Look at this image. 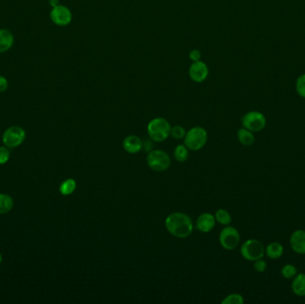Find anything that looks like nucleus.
I'll return each mask as SVG.
<instances>
[{
	"label": "nucleus",
	"mask_w": 305,
	"mask_h": 304,
	"mask_svg": "<svg viewBox=\"0 0 305 304\" xmlns=\"http://www.w3.org/2000/svg\"><path fill=\"white\" fill-rule=\"evenodd\" d=\"M166 229L171 236L177 238H186L193 232L194 225L189 215L183 212H172L165 220Z\"/></svg>",
	"instance_id": "obj_1"
},
{
	"label": "nucleus",
	"mask_w": 305,
	"mask_h": 304,
	"mask_svg": "<svg viewBox=\"0 0 305 304\" xmlns=\"http://www.w3.org/2000/svg\"><path fill=\"white\" fill-rule=\"evenodd\" d=\"M170 128L171 127L168 120L162 117H158L151 120L148 123L147 133L153 141L163 142L168 139L170 133Z\"/></svg>",
	"instance_id": "obj_2"
},
{
	"label": "nucleus",
	"mask_w": 305,
	"mask_h": 304,
	"mask_svg": "<svg viewBox=\"0 0 305 304\" xmlns=\"http://www.w3.org/2000/svg\"><path fill=\"white\" fill-rule=\"evenodd\" d=\"M207 132L202 127H194L186 133L184 145L189 150L198 151L202 149L207 142Z\"/></svg>",
	"instance_id": "obj_3"
},
{
	"label": "nucleus",
	"mask_w": 305,
	"mask_h": 304,
	"mask_svg": "<svg viewBox=\"0 0 305 304\" xmlns=\"http://www.w3.org/2000/svg\"><path fill=\"white\" fill-rule=\"evenodd\" d=\"M240 252L244 259L249 262H254L256 259L264 258L265 255V246L260 240L248 239L242 244Z\"/></svg>",
	"instance_id": "obj_4"
},
{
	"label": "nucleus",
	"mask_w": 305,
	"mask_h": 304,
	"mask_svg": "<svg viewBox=\"0 0 305 304\" xmlns=\"http://www.w3.org/2000/svg\"><path fill=\"white\" fill-rule=\"evenodd\" d=\"M147 162L152 170L162 172L169 169L170 157L164 151L153 150L147 155Z\"/></svg>",
	"instance_id": "obj_5"
},
{
	"label": "nucleus",
	"mask_w": 305,
	"mask_h": 304,
	"mask_svg": "<svg viewBox=\"0 0 305 304\" xmlns=\"http://www.w3.org/2000/svg\"><path fill=\"white\" fill-rule=\"evenodd\" d=\"M267 123L266 117L264 113L258 111H251L245 113L242 118L243 128H247L250 132H259L263 131Z\"/></svg>",
	"instance_id": "obj_6"
},
{
	"label": "nucleus",
	"mask_w": 305,
	"mask_h": 304,
	"mask_svg": "<svg viewBox=\"0 0 305 304\" xmlns=\"http://www.w3.org/2000/svg\"><path fill=\"white\" fill-rule=\"evenodd\" d=\"M26 139V132L19 126H12L3 134L2 140L8 148H15L21 146Z\"/></svg>",
	"instance_id": "obj_7"
},
{
	"label": "nucleus",
	"mask_w": 305,
	"mask_h": 304,
	"mask_svg": "<svg viewBox=\"0 0 305 304\" xmlns=\"http://www.w3.org/2000/svg\"><path fill=\"white\" fill-rule=\"evenodd\" d=\"M220 244L228 251H232L240 243V235L237 229L231 226H227L220 234Z\"/></svg>",
	"instance_id": "obj_8"
},
{
	"label": "nucleus",
	"mask_w": 305,
	"mask_h": 304,
	"mask_svg": "<svg viewBox=\"0 0 305 304\" xmlns=\"http://www.w3.org/2000/svg\"><path fill=\"white\" fill-rule=\"evenodd\" d=\"M49 16L52 23L57 26H67L72 23V12L64 5H58L56 8H52Z\"/></svg>",
	"instance_id": "obj_9"
},
{
	"label": "nucleus",
	"mask_w": 305,
	"mask_h": 304,
	"mask_svg": "<svg viewBox=\"0 0 305 304\" xmlns=\"http://www.w3.org/2000/svg\"><path fill=\"white\" fill-rule=\"evenodd\" d=\"M189 76L195 82H203L209 74V69L205 63L202 61L193 62L191 66L189 68Z\"/></svg>",
	"instance_id": "obj_10"
},
{
	"label": "nucleus",
	"mask_w": 305,
	"mask_h": 304,
	"mask_svg": "<svg viewBox=\"0 0 305 304\" xmlns=\"http://www.w3.org/2000/svg\"><path fill=\"white\" fill-rule=\"evenodd\" d=\"M290 246L292 250L298 254H305V230L297 229L290 237Z\"/></svg>",
	"instance_id": "obj_11"
},
{
	"label": "nucleus",
	"mask_w": 305,
	"mask_h": 304,
	"mask_svg": "<svg viewBox=\"0 0 305 304\" xmlns=\"http://www.w3.org/2000/svg\"><path fill=\"white\" fill-rule=\"evenodd\" d=\"M215 223L216 220L214 216L212 214L204 212L196 220V228L202 233H209L214 229Z\"/></svg>",
	"instance_id": "obj_12"
},
{
	"label": "nucleus",
	"mask_w": 305,
	"mask_h": 304,
	"mask_svg": "<svg viewBox=\"0 0 305 304\" xmlns=\"http://www.w3.org/2000/svg\"><path fill=\"white\" fill-rule=\"evenodd\" d=\"M122 147L127 153L130 154H138L143 149V142L138 136H128L122 142Z\"/></svg>",
	"instance_id": "obj_13"
},
{
	"label": "nucleus",
	"mask_w": 305,
	"mask_h": 304,
	"mask_svg": "<svg viewBox=\"0 0 305 304\" xmlns=\"http://www.w3.org/2000/svg\"><path fill=\"white\" fill-rule=\"evenodd\" d=\"M15 43V36L11 30L2 28L0 29V54L8 52L13 48Z\"/></svg>",
	"instance_id": "obj_14"
},
{
	"label": "nucleus",
	"mask_w": 305,
	"mask_h": 304,
	"mask_svg": "<svg viewBox=\"0 0 305 304\" xmlns=\"http://www.w3.org/2000/svg\"><path fill=\"white\" fill-rule=\"evenodd\" d=\"M291 288L295 295L305 296V273H298L293 278Z\"/></svg>",
	"instance_id": "obj_15"
},
{
	"label": "nucleus",
	"mask_w": 305,
	"mask_h": 304,
	"mask_svg": "<svg viewBox=\"0 0 305 304\" xmlns=\"http://www.w3.org/2000/svg\"><path fill=\"white\" fill-rule=\"evenodd\" d=\"M265 254L271 259H279L284 254V247L278 242H272L265 247Z\"/></svg>",
	"instance_id": "obj_16"
},
{
	"label": "nucleus",
	"mask_w": 305,
	"mask_h": 304,
	"mask_svg": "<svg viewBox=\"0 0 305 304\" xmlns=\"http://www.w3.org/2000/svg\"><path fill=\"white\" fill-rule=\"evenodd\" d=\"M237 139H238V141L240 142V144H242L245 147L252 146L255 141V137L253 135V132H250L249 129L245 128L238 129Z\"/></svg>",
	"instance_id": "obj_17"
},
{
	"label": "nucleus",
	"mask_w": 305,
	"mask_h": 304,
	"mask_svg": "<svg viewBox=\"0 0 305 304\" xmlns=\"http://www.w3.org/2000/svg\"><path fill=\"white\" fill-rule=\"evenodd\" d=\"M14 207V200L8 194H0V214L8 213Z\"/></svg>",
	"instance_id": "obj_18"
},
{
	"label": "nucleus",
	"mask_w": 305,
	"mask_h": 304,
	"mask_svg": "<svg viewBox=\"0 0 305 304\" xmlns=\"http://www.w3.org/2000/svg\"><path fill=\"white\" fill-rule=\"evenodd\" d=\"M76 188H77L76 181L73 179H68L61 184L59 191L63 195H70L75 191Z\"/></svg>",
	"instance_id": "obj_19"
},
{
	"label": "nucleus",
	"mask_w": 305,
	"mask_h": 304,
	"mask_svg": "<svg viewBox=\"0 0 305 304\" xmlns=\"http://www.w3.org/2000/svg\"><path fill=\"white\" fill-rule=\"evenodd\" d=\"M214 217L216 222H219L220 224H222L223 226L230 225L231 222H232L231 215L225 209H220V210H217L216 213H215Z\"/></svg>",
	"instance_id": "obj_20"
},
{
	"label": "nucleus",
	"mask_w": 305,
	"mask_h": 304,
	"mask_svg": "<svg viewBox=\"0 0 305 304\" xmlns=\"http://www.w3.org/2000/svg\"><path fill=\"white\" fill-rule=\"evenodd\" d=\"M189 154V148L185 145H179L174 150V157L179 162H186Z\"/></svg>",
	"instance_id": "obj_21"
},
{
	"label": "nucleus",
	"mask_w": 305,
	"mask_h": 304,
	"mask_svg": "<svg viewBox=\"0 0 305 304\" xmlns=\"http://www.w3.org/2000/svg\"><path fill=\"white\" fill-rule=\"evenodd\" d=\"M297 274V269L293 264H286L281 269V275L286 279H293Z\"/></svg>",
	"instance_id": "obj_22"
},
{
	"label": "nucleus",
	"mask_w": 305,
	"mask_h": 304,
	"mask_svg": "<svg viewBox=\"0 0 305 304\" xmlns=\"http://www.w3.org/2000/svg\"><path fill=\"white\" fill-rule=\"evenodd\" d=\"M244 297L242 296L239 293H231L230 295L223 299L222 303L223 304H243L244 303Z\"/></svg>",
	"instance_id": "obj_23"
},
{
	"label": "nucleus",
	"mask_w": 305,
	"mask_h": 304,
	"mask_svg": "<svg viewBox=\"0 0 305 304\" xmlns=\"http://www.w3.org/2000/svg\"><path fill=\"white\" fill-rule=\"evenodd\" d=\"M295 90L301 98H305V73L298 77L295 82Z\"/></svg>",
	"instance_id": "obj_24"
},
{
	"label": "nucleus",
	"mask_w": 305,
	"mask_h": 304,
	"mask_svg": "<svg viewBox=\"0 0 305 304\" xmlns=\"http://www.w3.org/2000/svg\"><path fill=\"white\" fill-rule=\"evenodd\" d=\"M186 133H187L186 129L182 126L177 125V126H174V127L170 128L169 136H171L173 139L180 140V139H184Z\"/></svg>",
	"instance_id": "obj_25"
},
{
	"label": "nucleus",
	"mask_w": 305,
	"mask_h": 304,
	"mask_svg": "<svg viewBox=\"0 0 305 304\" xmlns=\"http://www.w3.org/2000/svg\"><path fill=\"white\" fill-rule=\"evenodd\" d=\"M267 268V263L263 258L253 262V269H254V271L259 272V273H263L264 271H266Z\"/></svg>",
	"instance_id": "obj_26"
},
{
	"label": "nucleus",
	"mask_w": 305,
	"mask_h": 304,
	"mask_svg": "<svg viewBox=\"0 0 305 304\" xmlns=\"http://www.w3.org/2000/svg\"><path fill=\"white\" fill-rule=\"evenodd\" d=\"M10 158V152L8 150V147H0V165L6 164Z\"/></svg>",
	"instance_id": "obj_27"
},
{
	"label": "nucleus",
	"mask_w": 305,
	"mask_h": 304,
	"mask_svg": "<svg viewBox=\"0 0 305 304\" xmlns=\"http://www.w3.org/2000/svg\"><path fill=\"white\" fill-rule=\"evenodd\" d=\"M8 89V80L5 76L0 75V93H3Z\"/></svg>",
	"instance_id": "obj_28"
},
{
	"label": "nucleus",
	"mask_w": 305,
	"mask_h": 304,
	"mask_svg": "<svg viewBox=\"0 0 305 304\" xmlns=\"http://www.w3.org/2000/svg\"><path fill=\"white\" fill-rule=\"evenodd\" d=\"M189 57L193 62H197L201 59V53L197 49H193L192 51L189 53Z\"/></svg>",
	"instance_id": "obj_29"
},
{
	"label": "nucleus",
	"mask_w": 305,
	"mask_h": 304,
	"mask_svg": "<svg viewBox=\"0 0 305 304\" xmlns=\"http://www.w3.org/2000/svg\"><path fill=\"white\" fill-rule=\"evenodd\" d=\"M49 4L51 8H56L58 5H60V0H49Z\"/></svg>",
	"instance_id": "obj_30"
},
{
	"label": "nucleus",
	"mask_w": 305,
	"mask_h": 304,
	"mask_svg": "<svg viewBox=\"0 0 305 304\" xmlns=\"http://www.w3.org/2000/svg\"><path fill=\"white\" fill-rule=\"evenodd\" d=\"M2 260H3V257H2V254L0 253V264L2 263Z\"/></svg>",
	"instance_id": "obj_31"
}]
</instances>
